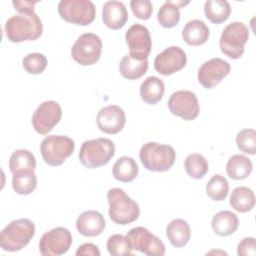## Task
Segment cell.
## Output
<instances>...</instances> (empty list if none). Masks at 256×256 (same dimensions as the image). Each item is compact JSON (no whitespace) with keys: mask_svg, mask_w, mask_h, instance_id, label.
<instances>
[{"mask_svg":"<svg viewBox=\"0 0 256 256\" xmlns=\"http://www.w3.org/2000/svg\"><path fill=\"white\" fill-rule=\"evenodd\" d=\"M72 244V235L67 228L56 227L44 233L39 242V250L43 256H59L65 254Z\"/></svg>","mask_w":256,"mask_h":256,"instance_id":"obj_11","label":"cell"},{"mask_svg":"<svg viewBox=\"0 0 256 256\" xmlns=\"http://www.w3.org/2000/svg\"><path fill=\"white\" fill-rule=\"evenodd\" d=\"M58 13L68 23L87 26L94 21L96 8L89 0H61L58 3Z\"/></svg>","mask_w":256,"mask_h":256,"instance_id":"obj_8","label":"cell"},{"mask_svg":"<svg viewBox=\"0 0 256 256\" xmlns=\"http://www.w3.org/2000/svg\"><path fill=\"white\" fill-rule=\"evenodd\" d=\"M204 13L210 22L221 24L229 18L231 6L225 0H208L204 5Z\"/></svg>","mask_w":256,"mask_h":256,"instance_id":"obj_30","label":"cell"},{"mask_svg":"<svg viewBox=\"0 0 256 256\" xmlns=\"http://www.w3.org/2000/svg\"><path fill=\"white\" fill-rule=\"evenodd\" d=\"M184 168L191 178L201 179L208 172L209 165L207 159L203 155L199 153H192L186 157L184 161Z\"/></svg>","mask_w":256,"mask_h":256,"instance_id":"obj_31","label":"cell"},{"mask_svg":"<svg viewBox=\"0 0 256 256\" xmlns=\"http://www.w3.org/2000/svg\"><path fill=\"white\" fill-rule=\"evenodd\" d=\"M74 141L64 135H49L40 144V152L44 162L50 166H60L74 151Z\"/></svg>","mask_w":256,"mask_h":256,"instance_id":"obj_6","label":"cell"},{"mask_svg":"<svg viewBox=\"0 0 256 256\" xmlns=\"http://www.w3.org/2000/svg\"><path fill=\"white\" fill-rule=\"evenodd\" d=\"M237 254L239 256H254L256 254V241L253 237H246L238 244Z\"/></svg>","mask_w":256,"mask_h":256,"instance_id":"obj_38","label":"cell"},{"mask_svg":"<svg viewBox=\"0 0 256 256\" xmlns=\"http://www.w3.org/2000/svg\"><path fill=\"white\" fill-rule=\"evenodd\" d=\"M165 92L164 82L156 77L150 76L146 78L140 86L141 99L150 105L157 104L163 97Z\"/></svg>","mask_w":256,"mask_h":256,"instance_id":"obj_23","label":"cell"},{"mask_svg":"<svg viewBox=\"0 0 256 256\" xmlns=\"http://www.w3.org/2000/svg\"><path fill=\"white\" fill-rule=\"evenodd\" d=\"M62 109L58 102L48 100L42 102L34 111L32 116V125L34 130L41 134H48L60 121Z\"/></svg>","mask_w":256,"mask_h":256,"instance_id":"obj_12","label":"cell"},{"mask_svg":"<svg viewBox=\"0 0 256 256\" xmlns=\"http://www.w3.org/2000/svg\"><path fill=\"white\" fill-rule=\"evenodd\" d=\"M102 52V41L94 33H84L80 35L71 48L72 58L82 66L95 64Z\"/></svg>","mask_w":256,"mask_h":256,"instance_id":"obj_9","label":"cell"},{"mask_svg":"<svg viewBox=\"0 0 256 256\" xmlns=\"http://www.w3.org/2000/svg\"><path fill=\"white\" fill-rule=\"evenodd\" d=\"M166 236L173 247L180 248L185 246L191 236L190 226L183 219H173L166 228Z\"/></svg>","mask_w":256,"mask_h":256,"instance_id":"obj_22","label":"cell"},{"mask_svg":"<svg viewBox=\"0 0 256 256\" xmlns=\"http://www.w3.org/2000/svg\"><path fill=\"white\" fill-rule=\"evenodd\" d=\"M236 144L240 151L254 155L256 152V131L254 129H243L236 136Z\"/></svg>","mask_w":256,"mask_h":256,"instance_id":"obj_35","label":"cell"},{"mask_svg":"<svg viewBox=\"0 0 256 256\" xmlns=\"http://www.w3.org/2000/svg\"><path fill=\"white\" fill-rule=\"evenodd\" d=\"M14 8L19 13L34 12V6L37 4V1H13Z\"/></svg>","mask_w":256,"mask_h":256,"instance_id":"obj_40","label":"cell"},{"mask_svg":"<svg viewBox=\"0 0 256 256\" xmlns=\"http://www.w3.org/2000/svg\"><path fill=\"white\" fill-rule=\"evenodd\" d=\"M35 225L27 218L11 221L0 234V247L4 251L15 252L23 249L34 237Z\"/></svg>","mask_w":256,"mask_h":256,"instance_id":"obj_2","label":"cell"},{"mask_svg":"<svg viewBox=\"0 0 256 256\" xmlns=\"http://www.w3.org/2000/svg\"><path fill=\"white\" fill-rule=\"evenodd\" d=\"M170 112L186 121L194 120L200 111L197 96L189 90H179L174 92L168 100Z\"/></svg>","mask_w":256,"mask_h":256,"instance_id":"obj_13","label":"cell"},{"mask_svg":"<svg viewBox=\"0 0 256 256\" xmlns=\"http://www.w3.org/2000/svg\"><path fill=\"white\" fill-rule=\"evenodd\" d=\"M188 3V1H165L157 13L159 24L164 28L175 27L180 20V8Z\"/></svg>","mask_w":256,"mask_h":256,"instance_id":"obj_24","label":"cell"},{"mask_svg":"<svg viewBox=\"0 0 256 256\" xmlns=\"http://www.w3.org/2000/svg\"><path fill=\"white\" fill-rule=\"evenodd\" d=\"M98 128L106 134L119 133L126 123L124 110L117 105H108L101 108L96 117Z\"/></svg>","mask_w":256,"mask_h":256,"instance_id":"obj_17","label":"cell"},{"mask_svg":"<svg viewBox=\"0 0 256 256\" xmlns=\"http://www.w3.org/2000/svg\"><path fill=\"white\" fill-rule=\"evenodd\" d=\"M249 38L248 27L242 22H232L222 31L219 46L221 52L231 59H239Z\"/></svg>","mask_w":256,"mask_h":256,"instance_id":"obj_7","label":"cell"},{"mask_svg":"<svg viewBox=\"0 0 256 256\" xmlns=\"http://www.w3.org/2000/svg\"><path fill=\"white\" fill-rule=\"evenodd\" d=\"M231 70L230 64L221 58H212L204 62L198 70V81L206 89L216 87Z\"/></svg>","mask_w":256,"mask_h":256,"instance_id":"obj_15","label":"cell"},{"mask_svg":"<svg viewBox=\"0 0 256 256\" xmlns=\"http://www.w3.org/2000/svg\"><path fill=\"white\" fill-rule=\"evenodd\" d=\"M107 250L112 256L131 255L132 247L127 236L121 234H113L107 240Z\"/></svg>","mask_w":256,"mask_h":256,"instance_id":"obj_34","label":"cell"},{"mask_svg":"<svg viewBox=\"0 0 256 256\" xmlns=\"http://www.w3.org/2000/svg\"><path fill=\"white\" fill-rule=\"evenodd\" d=\"M22 65L29 74H41L47 67V59L41 53H29L23 58Z\"/></svg>","mask_w":256,"mask_h":256,"instance_id":"obj_36","label":"cell"},{"mask_svg":"<svg viewBox=\"0 0 256 256\" xmlns=\"http://www.w3.org/2000/svg\"><path fill=\"white\" fill-rule=\"evenodd\" d=\"M130 7L133 14L141 20H148L153 12L152 3L149 0H132Z\"/></svg>","mask_w":256,"mask_h":256,"instance_id":"obj_37","label":"cell"},{"mask_svg":"<svg viewBox=\"0 0 256 256\" xmlns=\"http://www.w3.org/2000/svg\"><path fill=\"white\" fill-rule=\"evenodd\" d=\"M187 62L184 50L178 46H170L154 59V69L164 76L174 74L183 69Z\"/></svg>","mask_w":256,"mask_h":256,"instance_id":"obj_16","label":"cell"},{"mask_svg":"<svg viewBox=\"0 0 256 256\" xmlns=\"http://www.w3.org/2000/svg\"><path fill=\"white\" fill-rule=\"evenodd\" d=\"M231 207L240 213L251 211L255 205L254 192L245 186L236 187L230 196Z\"/></svg>","mask_w":256,"mask_h":256,"instance_id":"obj_28","label":"cell"},{"mask_svg":"<svg viewBox=\"0 0 256 256\" xmlns=\"http://www.w3.org/2000/svg\"><path fill=\"white\" fill-rule=\"evenodd\" d=\"M139 157L141 163L147 170L165 172L173 166L176 159V152L170 145L147 142L141 147Z\"/></svg>","mask_w":256,"mask_h":256,"instance_id":"obj_4","label":"cell"},{"mask_svg":"<svg viewBox=\"0 0 256 256\" xmlns=\"http://www.w3.org/2000/svg\"><path fill=\"white\" fill-rule=\"evenodd\" d=\"M134 250L149 256H162L165 254L164 243L147 228L135 227L126 234Z\"/></svg>","mask_w":256,"mask_h":256,"instance_id":"obj_10","label":"cell"},{"mask_svg":"<svg viewBox=\"0 0 256 256\" xmlns=\"http://www.w3.org/2000/svg\"><path fill=\"white\" fill-rule=\"evenodd\" d=\"M239 226V220L235 213L224 210L216 213L211 221V227L218 236H230Z\"/></svg>","mask_w":256,"mask_h":256,"instance_id":"obj_21","label":"cell"},{"mask_svg":"<svg viewBox=\"0 0 256 256\" xmlns=\"http://www.w3.org/2000/svg\"><path fill=\"white\" fill-rule=\"evenodd\" d=\"M138 166L132 157L122 156L113 165L112 173L116 180L128 183L133 181L138 175Z\"/></svg>","mask_w":256,"mask_h":256,"instance_id":"obj_26","label":"cell"},{"mask_svg":"<svg viewBox=\"0 0 256 256\" xmlns=\"http://www.w3.org/2000/svg\"><path fill=\"white\" fill-rule=\"evenodd\" d=\"M210 35L208 26L201 20L194 19L187 22L182 30L183 40L191 46L204 44Z\"/></svg>","mask_w":256,"mask_h":256,"instance_id":"obj_20","label":"cell"},{"mask_svg":"<svg viewBox=\"0 0 256 256\" xmlns=\"http://www.w3.org/2000/svg\"><path fill=\"white\" fill-rule=\"evenodd\" d=\"M148 70V60H138L131 55H125L119 63L121 75L128 80H136L142 77Z\"/></svg>","mask_w":256,"mask_h":256,"instance_id":"obj_25","label":"cell"},{"mask_svg":"<svg viewBox=\"0 0 256 256\" xmlns=\"http://www.w3.org/2000/svg\"><path fill=\"white\" fill-rule=\"evenodd\" d=\"M77 256L88 255V256H99L100 251L96 245L93 243H84L80 245L75 253Z\"/></svg>","mask_w":256,"mask_h":256,"instance_id":"obj_39","label":"cell"},{"mask_svg":"<svg viewBox=\"0 0 256 256\" xmlns=\"http://www.w3.org/2000/svg\"><path fill=\"white\" fill-rule=\"evenodd\" d=\"M102 20L104 24L113 30L122 28L128 20V12L125 5L120 1H107L103 5Z\"/></svg>","mask_w":256,"mask_h":256,"instance_id":"obj_19","label":"cell"},{"mask_svg":"<svg viewBox=\"0 0 256 256\" xmlns=\"http://www.w3.org/2000/svg\"><path fill=\"white\" fill-rule=\"evenodd\" d=\"M251 160L241 154L233 155L226 164L227 175L234 180H243L247 178L252 172Z\"/></svg>","mask_w":256,"mask_h":256,"instance_id":"obj_27","label":"cell"},{"mask_svg":"<svg viewBox=\"0 0 256 256\" xmlns=\"http://www.w3.org/2000/svg\"><path fill=\"white\" fill-rule=\"evenodd\" d=\"M109 217L116 224L127 225L136 221L140 214L139 205L123 189L112 188L107 193Z\"/></svg>","mask_w":256,"mask_h":256,"instance_id":"obj_3","label":"cell"},{"mask_svg":"<svg viewBox=\"0 0 256 256\" xmlns=\"http://www.w3.org/2000/svg\"><path fill=\"white\" fill-rule=\"evenodd\" d=\"M4 29L9 41L20 43L40 38L43 32V25L35 12H27L11 16L6 21Z\"/></svg>","mask_w":256,"mask_h":256,"instance_id":"obj_1","label":"cell"},{"mask_svg":"<svg viewBox=\"0 0 256 256\" xmlns=\"http://www.w3.org/2000/svg\"><path fill=\"white\" fill-rule=\"evenodd\" d=\"M115 154V145L108 138L84 141L79 152V161L89 169L98 168L109 163Z\"/></svg>","mask_w":256,"mask_h":256,"instance_id":"obj_5","label":"cell"},{"mask_svg":"<svg viewBox=\"0 0 256 256\" xmlns=\"http://www.w3.org/2000/svg\"><path fill=\"white\" fill-rule=\"evenodd\" d=\"M228 191L229 183L227 179L220 174L212 176L206 185V193L214 201L224 200L228 195Z\"/></svg>","mask_w":256,"mask_h":256,"instance_id":"obj_33","label":"cell"},{"mask_svg":"<svg viewBox=\"0 0 256 256\" xmlns=\"http://www.w3.org/2000/svg\"><path fill=\"white\" fill-rule=\"evenodd\" d=\"M36 186L37 177L34 171H24L13 174L12 187L17 194L28 195L35 190Z\"/></svg>","mask_w":256,"mask_h":256,"instance_id":"obj_32","label":"cell"},{"mask_svg":"<svg viewBox=\"0 0 256 256\" xmlns=\"http://www.w3.org/2000/svg\"><path fill=\"white\" fill-rule=\"evenodd\" d=\"M106 227L103 215L95 210L82 212L76 220L78 232L85 237H95L100 235Z\"/></svg>","mask_w":256,"mask_h":256,"instance_id":"obj_18","label":"cell"},{"mask_svg":"<svg viewBox=\"0 0 256 256\" xmlns=\"http://www.w3.org/2000/svg\"><path fill=\"white\" fill-rule=\"evenodd\" d=\"M36 159L32 152L25 149L15 150L9 159V170L12 174L24 171H34Z\"/></svg>","mask_w":256,"mask_h":256,"instance_id":"obj_29","label":"cell"},{"mask_svg":"<svg viewBox=\"0 0 256 256\" xmlns=\"http://www.w3.org/2000/svg\"><path fill=\"white\" fill-rule=\"evenodd\" d=\"M125 40L129 48V55L138 60L148 58L152 48V40L147 27L133 24L126 32Z\"/></svg>","mask_w":256,"mask_h":256,"instance_id":"obj_14","label":"cell"}]
</instances>
